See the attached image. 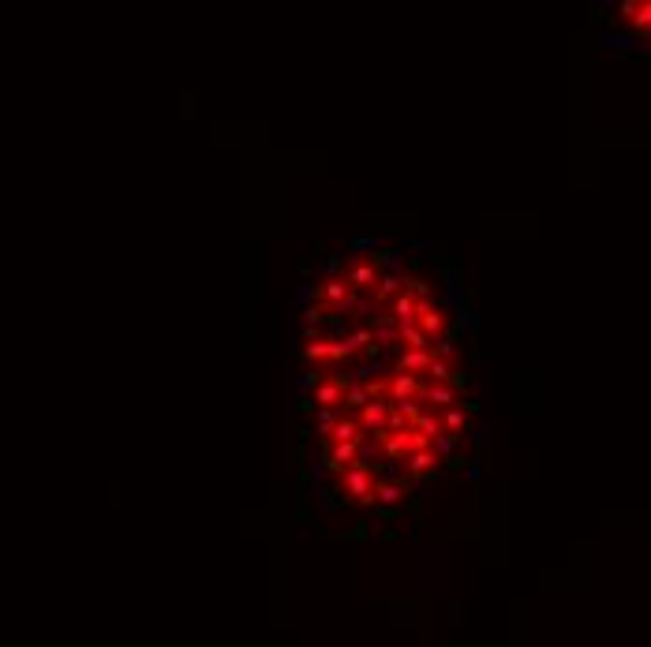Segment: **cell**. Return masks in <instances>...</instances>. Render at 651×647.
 <instances>
[{
    "instance_id": "2",
    "label": "cell",
    "mask_w": 651,
    "mask_h": 647,
    "mask_svg": "<svg viewBox=\"0 0 651 647\" xmlns=\"http://www.w3.org/2000/svg\"><path fill=\"white\" fill-rule=\"evenodd\" d=\"M352 464H360V445L356 442H329L326 445V468L329 471H349Z\"/></svg>"
},
{
    "instance_id": "11",
    "label": "cell",
    "mask_w": 651,
    "mask_h": 647,
    "mask_svg": "<svg viewBox=\"0 0 651 647\" xmlns=\"http://www.w3.org/2000/svg\"><path fill=\"white\" fill-rule=\"evenodd\" d=\"M442 427H446L449 434H457V438H460V434L468 430V412H464L460 404H453L449 412H442Z\"/></svg>"
},
{
    "instance_id": "21",
    "label": "cell",
    "mask_w": 651,
    "mask_h": 647,
    "mask_svg": "<svg viewBox=\"0 0 651 647\" xmlns=\"http://www.w3.org/2000/svg\"><path fill=\"white\" fill-rule=\"evenodd\" d=\"M393 408H397V412H401V416L408 419V423H416V419H419L423 412H427V408H423V401H419V397H416V401H401V404L393 401Z\"/></svg>"
},
{
    "instance_id": "17",
    "label": "cell",
    "mask_w": 651,
    "mask_h": 647,
    "mask_svg": "<svg viewBox=\"0 0 651 647\" xmlns=\"http://www.w3.org/2000/svg\"><path fill=\"white\" fill-rule=\"evenodd\" d=\"M427 382H442V386H449V382H457V371L446 360H434L431 371H427Z\"/></svg>"
},
{
    "instance_id": "10",
    "label": "cell",
    "mask_w": 651,
    "mask_h": 647,
    "mask_svg": "<svg viewBox=\"0 0 651 647\" xmlns=\"http://www.w3.org/2000/svg\"><path fill=\"white\" fill-rule=\"evenodd\" d=\"M404 285H408V277H401V273H382V281H378V288H375V303L397 299V296L404 292Z\"/></svg>"
},
{
    "instance_id": "12",
    "label": "cell",
    "mask_w": 651,
    "mask_h": 647,
    "mask_svg": "<svg viewBox=\"0 0 651 647\" xmlns=\"http://www.w3.org/2000/svg\"><path fill=\"white\" fill-rule=\"evenodd\" d=\"M329 348H334V337L307 340V345H303V360H307V363H322V360H329Z\"/></svg>"
},
{
    "instance_id": "18",
    "label": "cell",
    "mask_w": 651,
    "mask_h": 647,
    "mask_svg": "<svg viewBox=\"0 0 651 647\" xmlns=\"http://www.w3.org/2000/svg\"><path fill=\"white\" fill-rule=\"evenodd\" d=\"M457 442H460L457 434L442 430V434H438V438H434V453L442 457V460H453V449H457Z\"/></svg>"
},
{
    "instance_id": "22",
    "label": "cell",
    "mask_w": 651,
    "mask_h": 647,
    "mask_svg": "<svg viewBox=\"0 0 651 647\" xmlns=\"http://www.w3.org/2000/svg\"><path fill=\"white\" fill-rule=\"evenodd\" d=\"M349 345L360 352V348H375V329H356V333H349Z\"/></svg>"
},
{
    "instance_id": "5",
    "label": "cell",
    "mask_w": 651,
    "mask_h": 647,
    "mask_svg": "<svg viewBox=\"0 0 651 647\" xmlns=\"http://www.w3.org/2000/svg\"><path fill=\"white\" fill-rule=\"evenodd\" d=\"M423 386L427 382H419V374H393L390 382H386V393H390V401H416V397H423Z\"/></svg>"
},
{
    "instance_id": "19",
    "label": "cell",
    "mask_w": 651,
    "mask_h": 647,
    "mask_svg": "<svg viewBox=\"0 0 651 647\" xmlns=\"http://www.w3.org/2000/svg\"><path fill=\"white\" fill-rule=\"evenodd\" d=\"M431 352H434V360H446V363H449V355H453V352H457V340H453V337H449V333H446V337H438V340H431Z\"/></svg>"
},
{
    "instance_id": "23",
    "label": "cell",
    "mask_w": 651,
    "mask_h": 647,
    "mask_svg": "<svg viewBox=\"0 0 651 647\" xmlns=\"http://www.w3.org/2000/svg\"><path fill=\"white\" fill-rule=\"evenodd\" d=\"M404 292H408V296H416V299H431V285H427V281H419V277H408Z\"/></svg>"
},
{
    "instance_id": "7",
    "label": "cell",
    "mask_w": 651,
    "mask_h": 647,
    "mask_svg": "<svg viewBox=\"0 0 651 647\" xmlns=\"http://www.w3.org/2000/svg\"><path fill=\"white\" fill-rule=\"evenodd\" d=\"M419 401L427 404V412H434V408L449 412V408H453V401H457V389H453V386H442V382H427Z\"/></svg>"
},
{
    "instance_id": "25",
    "label": "cell",
    "mask_w": 651,
    "mask_h": 647,
    "mask_svg": "<svg viewBox=\"0 0 651 647\" xmlns=\"http://www.w3.org/2000/svg\"><path fill=\"white\" fill-rule=\"evenodd\" d=\"M352 251H378V240H370V236H356Z\"/></svg>"
},
{
    "instance_id": "13",
    "label": "cell",
    "mask_w": 651,
    "mask_h": 647,
    "mask_svg": "<svg viewBox=\"0 0 651 647\" xmlns=\"http://www.w3.org/2000/svg\"><path fill=\"white\" fill-rule=\"evenodd\" d=\"M629 23H633L640 34H651V0H633V16H629Z\"/></svg>"
},
{
    "instance_id": "6",
    "label": "cell",
    "mask_w": 651,
    "mask_h": 647,
    "mask_svg": "<svg viewBox=\"0 0 651 647\" xmlns=\"http://www.w3.org/2000/svg\"><path fill=\"white\" fill-rule=\"evenodd\" d=\"M419 329L427 333L431 340H438V337H446V329H449V322H446V314L434 307L431 299H419Z\"/></svg>"
},
{
    "instance_id": "4",
    "label": "cell",
    "mask_w": 651,
    "mask_h": 647,
    "mask_svg": "<svg viewBox=\"0 0 651 647\" xmlns=\"http://www.w3.org/2000/svg\"><path fill=\"white\" fill-rule=\"evenodd\" d=\"M431 363H434L431 348H401V360H397L393 374H427Z\"/></svg>"
},
{
    "instance_id": "1",
    "label": "cell",
    "mask_w": 651,
    "mask_h": 647,
    "mask_svg": "<svg viewBox=\"0 0 651 647\" xmlns=\"http://www.w3.org/2000/svg\"><path fill=\"white\" fill-rule=\"evenodd\" d=\"M375 483H378L375 471L360 468V464H352L341 475V486H344V494H349V501H360V505H375Z\"/></svg>"
},
{
    "instance_id": "3",
    "label": "cell",
    "mask_w": 651,
    "mask_h": 647,
    "mask_svg": "<svg viewBox=\"0 0 651 647\" xmlns=\"http://www.w3.org/2000/svg\"><path fill=\"white\" fill-rule=\"evenodd\" d=\"M412 494V483L408 479H378L375 483V505L378 509H393Z\"/></svg>"
},
{
    "instance_id": "24",
    "label": "cell",
    "mask_w": 651,
    "mask_h": 647,
    "mask_svg": "<svg viewBox=\"0 0 651 647\" xmlns=\"http://www.w3.org/2000/svg\"><path fill=\"white\" fill-rule=\"evenodd\" d=\"M322 319H326V307H307V311H303V322H307V326H318Z\"/></svg>"
},
{
    "instance_id": "15",
    "label": "cell",
    "mask_w": 651,
    "mask_h": 647,
    "mask_svg": "<svg viewBox=\"0 0 651 647\" xmlns=\"http://www.w3.org/2000/svg\"><path fill=\"white\" fill-rule=\"evenodd\" d=\"M367 404H370V393H367V386H352L349 393H344V404H341V408L352 416V412H363Z\"/></svg>"
},
{
    "instance_id": "14",
    "label": "cell",
    "mask_w": 651,
    "mask_h": 647,
    "mask_svg": "<svg viewBox=\"0 0 651 647\" xmlns=\"http://www.w3.org/2000/svg\"><path fill=\"white\" fill-rule=\"evenodd\" d=\"M401 329V348H431V337L419 326H397Z\"/></svg>"
},
{
    "instance_id": "8",
    "label": "cell",
    "mask_w": 651,
    "mask_h": 647,
    "mask_svg": "<svg viewBox=\"0 0 651 647\" xmlns=\"http://www.w3.org/2000/svg\"><path fill=\"white\" fill-rule=\"evenodd\" d=\"M382 281V270H378V262H356V266L349 270V285H352V292L360 296V292H367L370 285H378Z\"/></svg>"
},
{
    "instance_id": "20",
    "label": "cell",
    "mask_w": 651,
    "mask_h": 647,
    "mask_svg": "<svg viewBox=\"0 0 651 647\" xmlns=\"http://www.w3.org/2000/svg\"><path fill=\"white\" fill-rule=\"evenodd\" d=\"M375 345L378 348H401V329H375Z\"/></svg>"
},
{
    "instance_id": "9",
    "label": "cell",
    "mask_w": 651,
    "mask_h": 647,
    "mask_svg": "<svg viewBox=\"0 0 651 647\" xmlns=\"http://www.w3.org/2000/svg\"><path fill=\"white\" fill-rule=\"evenodd\" d=\"M438 464H442V457H438L434 449H427V453H412V457L404 460L408 475H416V479H434V475H438Z\"/></svg>"
},
{
    "instance_id": "16",
    "label": "cell",
    "mask_w": 651,
    "mask_h": 647,
    "mask_svg": "<svg viewBox=\"0 0 651 647\" xmlns=\"http://www.w3.org/2000/svg\"><path fill=\"white\" fill-rule=\"evenodd\" d=\"M412 427H416L419 434H427V438H431V442H434V438H438V434H442V430H446L442 423H438V416H434V412H423V416H419V419H416V423H412Z\"/></svg>"
}]
</instances>
